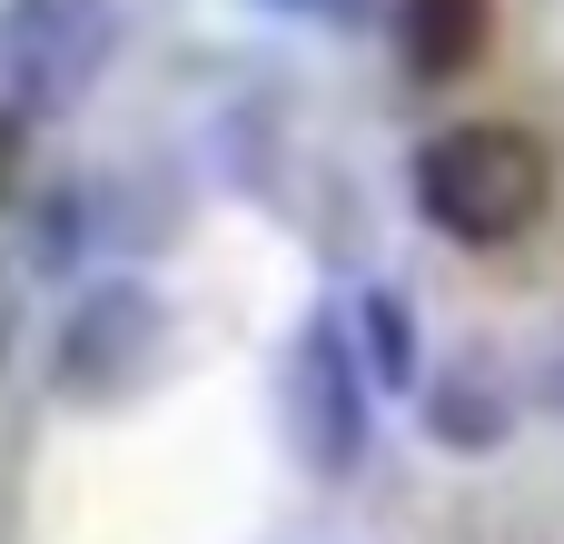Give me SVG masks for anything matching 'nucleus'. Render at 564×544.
I'll list each match as a JSON object with an SVG mask.
<instances>
[{
	"label": "nucleus",
	"mask_w": 564,
	"mask_h": 544,
	"mask_svg": "<svg viewBox=\"0 0 564 544\" xmlns=\"http://www.w3.org/2000/svg\"><path fill=\"white\" fill-rule=\"evenodd\" d=\"M367 416H377V377L357 357L347 307H307L288 337V446L307 476H357L367 466Z\"/></svg>",
	"instance_id": "20e7f679"
},
{
	"label": "nucleus",
	"mask_w": 564,
	"mask_h": 544,
	"mask_svg": "<svg viewBox=\"0 0 564 544\" xmlns=\"http://www.w3.org/2000/svg\"><path fill=\"white\" fill-rule=\"evenodd\" d=\"M268 10H337V0H268Z\"/></svg>",
	"instance_id": "9d476101"
},
{
	"label": "nucleus",
	"mask_w": 564,
	"mask_h": 544,
	"mask_svg": "<svg viewBox=\"0 0 564 544\" xmlns=\"http://www.w3.org/2000/svg\"><path fill=\"white\" fill-rule=\"evenodd\" d=\"M119 50V0H0V109L69 119Z\"/></svg>",
	"instance_id": "7ed1b4c3"
},
{
	"label": "nucleus",
	"mask_w": 564,
	"mask_h": 544,
	"mask_svg": "<svg viewBox=\"0 0 564 544\" xmlns=\"http://www.w3.org/2000/svg\"><path fill=\"white\" fill-rule=\"evenodd\" d=\"M159 357H169V297L149 278H99L69 297V327L50 347V396L79 416H109L159 377Z\"/></svg>",
	"instance_id": "f03ea898"
},
{
	"label": "nucleus",
	"mask_w": 564,
	"mask_h": 544,
	"mask_svg": "<svg viewBox=\"0 0 564 544\" xmlns=\"http://www.w3.org/2000/svg\"><path fill=\"white\" fill-rule=\"evenodd\" d=\"M20 139H30V119H20V109H0V188H10V168H20Z\"/></svg>",
	"instance_id": "6e6552de"
},
{
	"label": "nucleus",
	"mask_w": 564,
	"mask_h": 544,
	"mask_svg": "<svg viewBox=\"0 0 564 544\" xmlns=\"http://www.w3.org/2000/svg\"><path fill=\"white\" fill-rule=\"evenodd\" d=\"M10 327H20V307H10V278H0V357H10Z\"/></svg>",
	"instance_id": "1a4fd4ad"
},
{
	"label": "nucleus",
	"mask_w": 564,
	"mask_h": 544,
	"mask_svg": "<svg viewBox=\"0 0 564 544\" xmlns=\"http://www.w3.org/2000/svg\"><path fill=\"white\" fill-rule=\"evenodd\" d=\"M496 40V0H397V59L416 89H446L486 59Z\"/></svg>",
	"instance_id": "423d86ee"
},
{
	"label": "nucleus",
	"mask_w": 564,
	"mask_h": 544,
	"mask_svg": "<svg viewBox=\"0 0 564 544\" xmlns=\"http://www.w3.org/2000/svg\"><path fill=\"white\" fill-rule=\"evenodd\" d=\"M416 416H426V436H436L446 456H486V446L516 436V387H506V367L476 347V357H456V367H436V377L416 387Z\"/></svg>",
	"instance_id": "39448f33"
},
{
	"label": "nucleus",
	"mask_w": 564,
	"mask_h": 544,
	"mask_svg": "<svg viewBox=\"0 0 564 544\" xmlns=\"http://www.w3.org/2000/svg\"><path fill=\"white\" fill-rule=\"evenodd\" d=\"M406 188H416V218L436 238H456V248H516L545 218V198H555V159L516 119H456V129H436L416 149Z\"/></svg>",
	"instance_id": "f257e3e1"
},
{
	"label": "nucleus",
	"mask_w": 564,
	"mask_h": 544,
	"mask_svg": "<svg viewBox=\"0 0 564 544\" xmlns=\"http://www.w3.org/2000/svg\"><path fill=\"white\" fill-rule=\"evenodd\" d=\"M347 327H357V357H367V377H377L387 396H416V387H426L416 297H406L397 278H367V287H357V307H347Z\"/></svg>",
	"instance_id": "0eeeda50"
}]
</instances>
